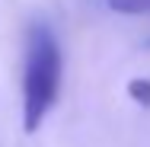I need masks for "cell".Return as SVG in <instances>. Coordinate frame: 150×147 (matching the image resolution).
Returning <instances> with one entry per match:
<instances>
[{
	"instance_id": "2",
	"label": "cell",
	"mask_w": 150,
	"mask_h": 147,
	"mask_svg": "<svg viewBox=\"0 0 150 147\" xmlns=\"http://www.w3.org/2000/svg\"><path fill=\"white\" fill-rule=\"evenodd\" d=\"M109 10L125 16H150V0H109Z\"/></svg>"
},
{
	"instance_id": "3",
	"label": "cell",
	"mask_w": 150,
	"mask_h": 147,
	"mask_svg": "<svg viewBox=\"0 0 150 147\" xmlns=\"http://www.w3.org/2000/svg\"><path fill=\"white\" fill-rule=\"evenodd\" d=\"M128 93H131L134 102L150 106V80H131V83H128Z\"/></svg>"
},
{
	"instance_id": "1",
	"label": "cell",
	"mask_w": 150,
	"mask_h": 147,
	"mask_svg": "<svg viewBox=\"0 0 150 147\" xmlns=\"http://www.w3.org/2000/svg\"><path fill=\"white\" fill-rule=\"evenodd\" d=\"M61 93V48L45 23H32L23 67V128L38 131Z\"/></svg>"
}]
</instances>
